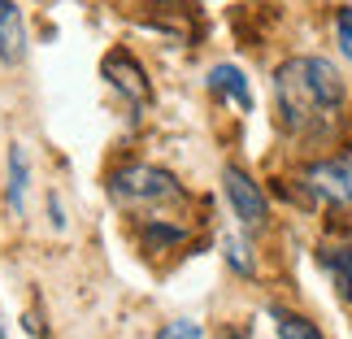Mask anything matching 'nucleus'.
I'll return each mask as SVG.
<instances>
[{"label": "nucleus", "instance_id": "obj_1", "mask_svg": "<svg viewBox=\"0 0 352 339\" xmlns=\"http://www.w3.org/2000/svg\"><path fill=\"white\" fill-rule=\"evenodd\" d=\"M344 78L327 57H292L274 70V105L283 131L296 140H322L344 113Z\"/></svg>", "mask_w": 352, "mask_h": 339}, {"label": "nucleus", "instance_id": "obj_2", "mask_svg": "<svg viewBox=\"0 0 352 339\" xmlns=\"http://www.w3.org/2000/svg\"><path fill=\"white\" fill-rule=\"evenodd\" d=\"M109 200L118 209H126L131 218H148V213H174L179 205H187V192L170 170L131 161V166H118L109 174Z\"/></svg>", "mask_w": 352, "mask_h": 339}, {"label": "nucleus", "instance_id": "obj_3", "mask_svg": "<svg viewBox=\"0 0 352 339\" xmlns=\"http://www.w3.org/2000/svg\"><path fill=\"white\" fill-rule=\"evenodd\" d=\"M300 187L309 192V200H314V205H327V209H335V213H352V153L305 166Z\"/></svg>", "mask_w": 352, "mask_h": 339}, {"label": "nucleus", "instance_id": "obj_4", "mask_svg": "<svg viewBox=\"0 0 352 339\" xmlns=\"http://www.w3.org/2000/svg\"><path fill=\"white\" fill-rule=\"evenodd\" d=\"M100 74H104V83H109L122 100L131 105V109H148L153 105V83H148V74H144V65L131 57L126 48H113V52H104V61H100Z\"/></svg>", "mask_w": 352, "mask_h": 339}, {"label": "nucleus", "instance_id": "obj_5", "mask_svg": "<svg viewBox=\"0 0 352 339\" xmlns=\"http://www.w3.org/2000/svg\"><path fill=\"white\" fill-rule=\"evenodd\" d=\"M222 187H226V200H231L235 218L248 226V230H261V226L270 222V205H265L261 183L248 179L239 166H226V170H222Z\"/></svg>", "mask_w": 352, "mask_h": 339}, {"label": "nucleus", "instance_id": "obj_6", "mask_svg": "<svg viewBox=\"0 0 352 339\" xmlns=\"http://www.w3.org/2000/svg\"><path fill=\"white\" fill-rule=\"evenodd\" d=\"M135 239L144 252H174L192 239V222H183L179 213H148L135 218Z\"/></svg>", "mask_w": 352, "mask_h": 339}, {"label": "nucleus", "instance_id": "obj_7", "mask_svg": "<svg viewBox=\"0 0 352 339\" xmlns=\"http://www.w3.org/2000/svg\"><path fill=\"white\" fill-rule=\"evenodd\" d=\"M0 61L5 65L26 61V22L13 0H0Z\"/></svg>", "mask_w": 352, "mask_h": 339}, {"label": "nucleus", "instance_id": "obj_8", "mask_svg": "<svg viewBox=\"0 0 352 339\" xmlns=\"http://www.w3.org/2000/svg\"><path fill=\"white\" fill-rule=\"evenodd\" d=\"M209 91L222 96V100H231L239 113H252V87H248V78H243L239 65H231V61L213 65L209 70Z\"/></svg>", "mask_w": 352, "mask_h": 339}, {"label": "nucleus", "instance_id": "obj_9", "mask_svg": "<svg viewBox=\"0 0 352 339\" xmlns=\"http://www.w3.org/2000/svg\"><path fill=\"white\" fill-rule=\"evenodd\" d=\"M26 179H31V166H26V148L13 144L9 148V183H5V205L18 213H26Z\"/></svg>", "mask_w": 352, "mask_h": 339}, {"label": "nucleus", "instance_id": "obj_10", "mask_svg": "<svg viewBox=\"0 0 352 339\" xmlns=\"http://www.w3.org/2000/svg\"><path fill=\"white\" fill-rule=\"evenodd\" d=\"M322 265H327V274L335 278L340 296L352 305V243H340V248H322Z\"/></svg>", "mask_w": 352, "mask_h": 339}, {"label": "nucleus", "instance_id": "obj_11", "mask_svg": "<svg viewBox=\"0 0 352 339\" xmlns=\"http://www.w3.org/2000/svg\"><path fill=\"white\" fill-rule=\"evenodd\" d=\"M270 318H274V331H278V339H327L309 318H300V314H287V309H270Z\"/></svg>", "mask_w": 352, "mask_h": 339}, {"label": "nucleus", "instance_id": "obj_12", "mask_svg": "<svg viewBox=\"0 0 352 339\" xmlns=\"http://www.w3.org/2000/svg\"><path fill=\"white\" fill-rule=\"evenodd\" d=\"M222 256H226V265H231L235 274H243V278H252V274H256V261H252L248 239H239V235H222Z\"/></svg>", "mask_w": 352, "mask_h": 339}, {"label": "nucleus", "instance_id": "obj_13", "mask_svg": "<svg viewBox=\"0 0 352 339\" xmlns=\"http://www.w3.org/2000/svg\"><path fill=\"white\" fill-rule=\"evenodd\" d=\"M335 44H340V52L352 61V9H335Z\"/></svg>", "mask_w": 352, "mask_h": 339}, {"label": "nucleus", "instance_id": "obj_14", "mask_svg": "<svg viewBox=\"0 0 352 339\" xmlns=\"http://www.w3.org/2000/svg\"><path fill=\"white\" fill-rule=\"evenodd\" d=\"M157 339H205V331H200V322L179 318V322H166V327L157 331Z\"/></svg>", "mask_w": 352, "mask_h": 339}, {"label": "nucleus", "instance_id": "obj_15", "mask_svg": "<svg viewBox=\"0 0 352 339\" xmlns=\"http://www.w3.org/2000/svg\"><path fill=\"white\" fill-rule=\"evenodd\" d=\"M48 213H52V226L61 230V226H65V213H61V200H57V196H48Z\"/></svg>", "mask_w": 352, "mask_h": 339}, {"label": "nucleus", "instance_id": "obj_16", "mask_svg": "<svg viewBox=\"0 0 352 339\" xmlns=\"http://www.w3.org/2000/svg\"><path fill=\"white\" fill-rule=\"evenodd\" d=\"M0 339H5V322H0Z\"/></svg>", "mask_w": 352, "mask_h": 339}]
</instances>
